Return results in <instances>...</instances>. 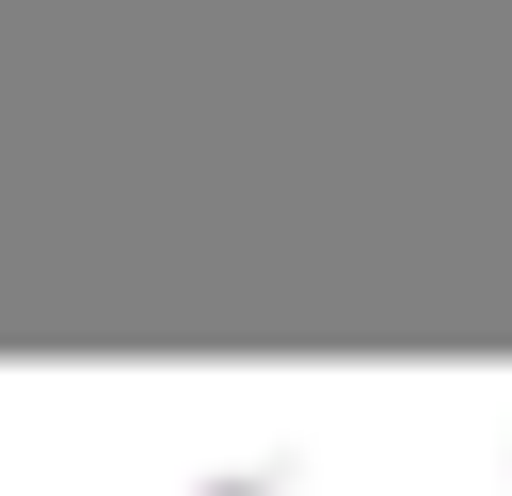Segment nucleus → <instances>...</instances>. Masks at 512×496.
I'll list each match as a JSON object with an SVG mask.
<instances>
[{"instance_id":"1","label":"nucleus","mask_w":512,"mask_h":496,"mask_svg":"<svg viewBox=\"0 0 512 496\" xmlns=\"http://www.w3.org/2000/svg\"><path fill=\"white\" fill-rule=\"evenodd\" d=\"M0 496H240V464L144 400H0Z\"/></svg>"},{"instance_id":"2","label":"nucleus","mask_w":512,"mask_h":496,"mask_svg":"<svg viewBox=\"0 0 512 496\" xmlns=\"http://www.w3.org/2000/svg\"><path fill=\"white\" fill-rule=\"evenodd\" d=\"M240 496H512V416H352L240 464Z\"/></svg>"}]
</instances>
